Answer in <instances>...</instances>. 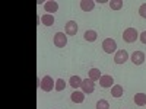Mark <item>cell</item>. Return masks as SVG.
<instances>
[{"instance_id":"cell-13","label":"cell","mask_w":146,"mask_h":109,"mask_svg":"<svg viewBox=\"0 0 146 109\" xmlns=\"http://www.w3.org/2000/svg\"><path fill=\"white\" fill-rule=\"evenodd\" d=\"M135 103H136L137 106L146 105V95H145V93H136V95H135Z\"/></svg>"},{"instance_id":"cell-6","label":"cell","mask_w":146,"mask_h":109,"mask_svg":"<svg viewBox=\"0 0 146 109\" xmlns=\"http://www.w3.org/2000/svg\"><path fill=\"white\" fill-rule=\"evenodd\" d=\"M127 60H129V54H127L126 50H120L114 55V63H117V64H123V63L127 61Z\"/></svg>"},{"instance_id":"cell-22","label":"cell","mask_w":146,"mask_h":109,"mask_svg":"<svg viewBox=\"0 0 146 109\" xmlns=\"http://www.w3.org/2000/svg\"><path fill=\"white\" fill-rule=\"evenodd\" d=\"M139 15H140L142 18L146 19V3H143V5L139 7Z\"/></svg>"},{"instance_id":"cell-9","label":"cell","mask_w":146,"mask_h":109,"mask_svg":"<svg viewBox=\"0 0 146 109\" xmlns=\"http://www.w3.org/2000/svg\"><path fill=\"white\" fill-rule=\"evenodd\" d=\"M44 9H45V12H48V15H51V13H54V12H57L58 5H57V2H54V0H48V2H45V5H44Z\"/></svg>"},{"instance_id":"cell-18","label":"cell","mask_w":146,"mask_h":109,"mask_svg":"<svg viewBox=\"0 0 146 109\" xmlns=\"http://www.w3.org/2000/svg\"><path fill=\"white\" fill-rule=\"evenodd\" d=\"M83 38L86 39L88 42H94V41L96 39V32H95V31H92V29H88L86 32H85Z\"/></svg>"},{"instance_id":"cell-20","label":"cell","mask_w":146,"mask_h":109,"mask_svg":"<svg viewBox=\"0 0 146 109\" xmlns=\"http://www.w3.org/2000/svg\"><path fill=\"white\" fill-rule=\"evenodd\" d=\"M64 87H66V81L63 80V79H57L56 80V90L57 92H62V90H64Z\"/></svg>"},{"instance_id":"cell-3","label":"cell","mask_w":146,"mask_h":109,"mask_svg":"<svg viewBox=\"0 0 146 109\" xmlns=\"http://www.w3.org/2000/svg\"><path fill=\"white\" fill-rule=\"evenodd\" d=\"M102 50H104L107 54H111V53L117 51V44H115V41L111 39V38L104 39V42H102Z\"/></svg>"},{"instance_id":"cell-8","label":"cell","mask_w":146,"mask_h":109,"mask_svg":"<svg viewBox=\"0 0 146 109\" xmlns=\"http://www.w3.org/2000/svg\"><path fill=\"white\" fill-rule=\"evenodd\" d=\"M78 23H76V20H69L67 23H66V26H64V31H66V33L67 35H76L78 33Z\"/></svg>"},{"instance_id":"cell-21","label":"cell","mask_w":146,"mask_h":109,"mask_svg":"<svg viewBox=\"0 0 146 109\" xmlns=\"http://www.w3.org/2000/svg\"><path fill=\"white\" fill-rule=\"evenodd\" d=\"M96 109H110V105H108L107 100L100 99L98 102H96Z\"/></svg>"},{"instance_id":"cell-7","label":"cell","mask_w":146,"mask_h":109,"mask_svg":"<svg viewBox=\"0 0 146 109\" xmlns=\"http://www.w3.org/2000/svg\"><path fill=\"white\" fill-rule=\"evenodd\" d=\"M145 58H146V55L143 51H135L131 54V63H135L136 66H140L145 63Z\"/></svg>"},{"instance_id":"cell-16","label":"cell","mask_w":146,"mask_h":109,"mask_svg":"<svg viewBox=\"0 0 146 109\" xmlns=\"http://www.w3.org/2000/svg\"><path fill=\"white\" fill-rule=\"evenodd\" d=\"M124 93L123 90V86H113L111 87V95H113V98H121Z\"/></svg>"},{"instance_id":"cell-10","label":"cell","mask_w":146,"mask_h":109,"mask_svg":"<svg viewBox=\"0 0 146 109\" xmlns=\"http://www.w3.org/2000/svg\"><path fill=\"white\" fill-rule=\"evenodd\" d=\"M100 84H101L102 87H111L113 84H114V79H113L111 76L104 74V76H101V79H100Z\"/></svg>"},{"instance_id":"cell-14","label":"cell","mask_w":146,"mask_h":109,"mask_svg":"<svg viewBox=\"0 0 146 109\" xmlns=\"http://www.w3.org/2000/svg\"><path fill=\"white\" fill-rule=\"evenodd\" d=\"M88 77H89L91 80H94V81L100 80V79H101V71H100L98 68H91L89 73H88Z\"/></svg>"},{"instance_id":"cell-4","label":"cell","mask_w":146,"mask_h":109,"mask_svg":"<svg viewBox=\"0 0 146 109\" xmlns=\"http://www.w3.org/2000/svg\"><path fill=\"white\" fill-rule=\"evenodd\" d=\"M53 39H54V45L58 47V48H63V47H66V44H67V38H66L64 32H57V33L54 35Z\"/></svg>"},{"instance_id":"cell-2","label":"cell","mask_w":146,"mask_h":109,"mask_svg":"<svg viewBox=\"0 0 146 109\" xmlns=\"http://www.w3.org/2000/svg\"><path fill=\"white\" fill-rule=\"evenodd\" d=\"M123 38H124V41L126 42H135L136 39H137V31H136V28H127L124 32H123Z\"/></svg>"},{"instance_id":"cell-15","label":"cell","mask_w":146,"mask_h":109,"mask_svg":"<svg viewBox=\"0 0 146 109\" xmlns=\"http://www.w3.org/2000/svg\"><path fill=\"white\" fill-rule=\"evenodd\" d=\"M41 22H42V25H45V26H51L54 23V16L47 13V15L41 16Z\"/></svg>"},{"instance_id":"cell-23","label":"cell","mask_w":146,"mask_h":109,"mask_svg":"<svg viewBox=\"0 0 146 109\" xmlns=\"http://www.w3.org/2000/svg\"><path fill=\"white\" fill-rule=\"evenodd\" d=\"M140 41H142L143 44H146V31L140 33Z\"/></svg>"},{"instance_id":"cell-1","label":"cell","mask_w":146,"mask_h":109,"mask_svg":"<svg viewBox=\"0 0 146 109\" xmlns=\"http://www.w3.org/2000/svg\"><path fill=\"white\" fill-rule=\"evenodd\" d=\"M40 87H41L44 92H51L53 87H56V83H54V80H53L50 76H44L42 80L40 81Z\"/></svg>"},{"instance_id":"cell-17","label":"cell","mask_w":146,"mask_h":109,"mask_svg":"<svg viewBox=\"0 0 146 109\" xmlns=\"http://www.w3.org/2000/svg\"><path fill=\"white\" fill-rule=\"evenodd\" d=\"M70 86H72L73 89L80 87V86H82V79H80L79 76H72V77H70Z\"/></svg>"},{"instance_id":"cell-5","label":"cell","mask_w":146,"mask_h":109,"mask_svg":"<svg viewBox=\"0 0 146 109\" xmlns=\"http://www.w3.org/2000/svg\"><path fill=\"white\" fill-rule=\"evenodd\" d=\"M82 90H83V93H92L94 90H95V81L94 80H91L89 77L88 79H85V80H82Z\"/></svg>"},{"instance_id":"cell-11","label":"cell","mask_w":146,"mask_h":109,"mask_svg":"<svg viewBox=\"0 0 146 109\" xmlns=\"http://www.w3.org/2000/svg\"><path fill=\"white\" fill-rule=\"evenodd\" d=\"M79 5H80V9L85 10V12H91L95 7V2H94V0H82Z\"/></svg>"},{"instance_id":"cell-19","label":"cell","mask_w":146,"mask_h":109,"mask_svg":"<svg viewBox=\"0 0 146 109\" xmlns=\"http://www.w3.org/2000/svg\"><path fill=\"white\" fill-rule=\"evenodd\" d=\"M110 7L113 10H120L123 7V0H111V2H110Z\"/></svg>"},{"instance_id":"cell-12","label":"cell","mask_w":146,"mask_h":109,"mask_svg":"<svg viewBox=\"0 0 146 109\" xmlns=\"http://www.w3.org/2000/svg\"><path fill=\"white\" fill-rule=\"evenodd\" d=\"M70 98H72V100L75 102V103H82V102L85 100V93H83V92H78V90H75V92L72 93Z\"/></svg>"}]
</instances>
